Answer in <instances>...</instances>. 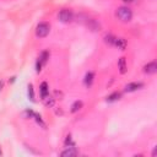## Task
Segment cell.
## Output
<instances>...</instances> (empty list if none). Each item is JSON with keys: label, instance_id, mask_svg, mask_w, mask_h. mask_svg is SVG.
<instances>
[{"label": "cell", "instance_id": "5bb4252c", "mask_svg": "<svg viewBox=\"0 0 157 157\" xmlns=\"http://www.w3.org/2000/svg\"><path fill=\"white\" fill-rule=\"evenodd\" d=\"M115 38H117V37H114L113 34H107V36L104 37V42H105L108 45H114Z\"/></svg>", "mask_w": 157, "mask_h": 157}, {"label": "cell", "instance_id": "52a82bcc", "mask_svg": "<svg viewBox=\"0 0 157 157\" xmlns=\"http://www.w3.org/2000/svg\"><path fill=\"white\" fill-rule=\"evenodd\" d=\"M142 87H144V83H141V82H130L125 86L124 91L125 92H135V91H137Z\"/></svg>", "mask_w": 157, "mask_h": 157}, {"label": "cell", "instance_id": "8fae6325", "mask_svg": "<svg viewBox=\"0 0 157 157\" xmlns=\"http://www.w3.org/2000/svg\"><path fill=\"white\" fill-rule=\"evenodd\" d=\"M93 78H94V74L93 72H87L85 75V80H83V83L86 87H91L92 82H93Z\"/></svg>", "mask_w": 157, "mask_h": 157}, {"label": "cell", "instance_id": "30bf717a", "mask_svg": "<svg viewBox=\"0 0 157 157\" xmlns=\"http://www.w3.org/2000/svg\"><path fill=\"white\" fill-rule=\"evenodd\" d=\"M118 67H119V71L120 74H125L126 70H128V65H126V60L125 58H120L119 61H118Z\"/></svg>", "mask_w": 157, "mask_h": 157}, {"label": "cell", "instance_id": "9a60e30c", "mask_svg": "<svg viewBox=\"0 0 157 157\" xmlns=\"http://www.w3.org/2000/svg\"><path fill=\"white\" fill-rule=\"evenodd\" d=\"M43 101H44V104H45L47 107H52V105L54 104V98H52V97H49V96H47L45 98H43Z\"/></svg>", "mask_w": 157, "mask_h": 157}, {"label": "cell", "instance_id": "277c9868", "mask_svg": "<svg viewBox=\"0 0 157 157\" xmlns=\"http://www.w3.org/2000/svg\"><path fill=\"white\" fill-rule=\"evenodd\" d=\"M48 59H49V53H48L47 50L42 52L40 55H39V58H38V60H37V65H36V67H37V72H39V71L42 70V66H43L44 64H47Z\"/></svg>", "mask_w": 157, "mask_h": 157}, {"label": "cell", "instance_id": "d6986e66", "mask_svg": "<svg viewBox=\"0 0 157 157\" xmlns=\"http://www.w3.org/2000/svg\"><path fill=\"white\" fill-rule=\"evenodd\" d=\"M2 86H4V82H2V81H0V91H1V88H2Z\"/></svg>", "mask_w": 157, "mask_h": 157}, {"label": "cell", "instance_id": "ffe728a7", "mask_svg": "<svg viewBox=\"0 0 157 157\" xmlns=\"http://www.w3.org/2000/svg\"><path fill=\"white\" fill-rule=\"evenodd\" d=\"M0 153H1V152H0Z\"/></svg>", "mask_w": 157, "mask_h": 157}, {"label": "cell", "instance_id": "ba28073f", "mask_svg": "<svg viewBox=\"0 0 157 157\" xmlns=\"http://www.w3.org/2000/svg\"><path fill=\"white\" fill-rule=\"evenodd\" d=\"M60 155H61V156H64V157H75V156H77V155H78V151H77L75 147L69 146V147H66V148H65Z\"/></svg>", "mask_w": 157, "mask_h": 157}, {"label": "cell", "instance_id": "3957f363", "mask_svg": "<svg viewBox=\"0 0 157 157\" xmlns=\"http://www.w3.org/2000/svg\"><path fill=\"white\" fill-rule=\"evenodd\" d=\"M58 18H59V21L63 22V23H69V22H71V21L74 20V13H72V11L69 10V9H63V10H60V12L58 13Z\"/></svg>", "mask_w": 157, "mask_h": 157}, {"label": "cell", "instance_id": "9c48e42d", "mask_svg": "<svg viewBox=\"0 0 157 157\" xmlns=\"http://www.w3.org/2000/svg\"><path fill=\"white\" fill-rule=\"evenodd\" d=\"M114 45H115L118 49L124 50V49L126 48V45H128V42H126V39H124V38H115Z\"/></svg>", "mask_w": 157, "mask_h": 157}, {"label": "cell", "instance_id": "e0dca14e", "mask_svg": "<svg viewBox=\"0 0 157 157\" xmlns=\"http://www.w3.org/2000/svg\"><path fill=\"white\" fill-rule=\"evenodd\" d=\"M28 96L32 101H34V93H33V87L32 85H28Z\"/></svg>", "mask_w": 157, "mask_h": 157}, {"label": "cell", "instance_id": "6da1fadb", "mask_svg": "<svg viewBox=\"0 0 157 157\" xmlns=\"http://www.w3.org/2000/svg\"><path fill=\"white\" fill-rule=\"evenodd\" d=\"M115 16L118 17V20L123 22H129L132 18V11L126 6H120L115 11Z\"/></svg>", "mask_w": 157, "mask_h": 157}, {"label": "cell", "instance_id": "4fadbf2b", "mask_svg": "<svg viewBox=\"0 0 157 157\" xmlns=\"http://www.w3.org/2000/svg\"><path fill=\"white\" fill-rule=\"evenodd\" d=\"M82 105H83L82 101H76V102H74V104L71 105V113H76V112H78V110L82 108Z\"/></svg>", "mask_w": 157, "mask_h": 157}, {"label": "cell", "instance_id": "ac0fdd59", "mask_svg": "<svg viewBox=\"0 0 157 157\" xmlns=\"http://www.w3.org/2000/svg\"><path fill=\"white\" fill-rule=\"evenodd\" d=\"M121 1H124V2H128V4H130V2H134L135 0H121Z\"/></svg>", "mask_w": 157, "mask_h": 157}, {"label": "cell", "instance_id": "2e32d148", "mask_svg": "<svg viewBox=\"0 0 157 157\" xmlns=\"http://www.w3.org/2000/svg\"><path fill=\"white\" fill-rule=\"evenodd\" d=\"M119 97H120V93L119 92H114V93H112L110 96H108V101L109 102H113V101H117V99H119Z\"/></svg>", "mask_w": 157, "mask_h": 157}, {"label": "cell", "instance_id": "5b68a950", "mask_svg": "<svg viewBox=\"0 0 157 157\" xmlns=\"http://www.w3.org/2000/svg\"><path fill=\"white\" fill-rule=\"evenodd\" d=\"M86 26L88 27V29H91V31H93V32H97V31L101 29L99 22H98L97 20H94V18H87V20H86Z\"/></svg>", "mask_w": 157, "mask_h": 157}, {"label": "cell", "instance_id": "7c38bea8", "mask_svg": "<svg viewBox=\"0 0 157 157\" xmlns=\"http://www.w3.org/2000/svg\"><path fill=\"white\" fill-rule=\"evenodd\" d=\"M48 93H49V90H48L47 82H42V85H40V97H42V99L45 98L48 96Z\"/></svg>", "mask_w": 157, "mask_h": 157}, {"label": "cell", "instance_id": "7a4b0ae2", "mask_svg": "<svg viewBox=\"0 0 157 157\" xmlns=\"http://www.w3.org/2000/svg\"><path fill=\"white\" fill-rule=\"evenodd\" d=\"M49 32H50V26H49V23H47V22H40V23L37 26V28H36V36H37L38 38H44V37H47V36L49 34Z\"/></svg>", "mask_w": 157, "mask_h": 157}, {"label": "cell", "instance_id": "8992f818", "mask_svg": "<svg viewBox=\"0 0 157 157\" xmlns=\"http://www.w3.org/2000/svg\"><path fill=\"white\" fill-rule=\"evenodd\" d=\"M156 71H157V64H156V61H150V63H147L144 66V72L147 74V75H152Z\"/></svg>", "mask_w": 157, "mask_h": 157}]
</instances>
